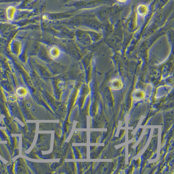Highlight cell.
<instances>
[{
  "label": "cell",
  "mask_w": 174,
  "mask_h": 174,
  "mask_svg": "<svg viewBox=\"0 0 174 174\" xmlns=\"http://www.w3.org/2000/svg\"><path fill=\"white\" fill-rule=\"evenodd\" d=\"M17 95H19L20 97H23L26 95L27 94V91L25 88H18L17 90Z\"/></svg>",
  "instance_id": "6da1fadb"
},
{
  "label": "cell",
  "mask_w": 174,
  "mask_h": 174,
  "mask_svg": "<svg viewBox=\"0 0 174 174\" xmlns=\"http://www.w3.org/2000/svg\"><path fill=\"white\" fill-rule=\"evenodd\" d=\"M120 0L121 1H126V0Z\"/></svg>",
  "instance_id": "7a4b0ae2"
}]
</instances>
